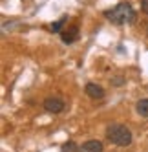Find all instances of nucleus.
<instances>
[{
	"label": "nucleus",
	"mask_w": 148,
	"mask_h": 152,
	"mask_svg": "<svg viewBox=\"0 0 148 152\" xmlns=\"http://www.w3.org/2000/svg\"><path fill=\"white\" fill-rule=\"evenodd\" d=\"M104 17H106L112 24L123 26V24H132L137 15L133 11L132 4H128V2H119L115 7L106 9V11H104Z\"/></svg>",
	"instance_id": "nucleus-1"
},
{
	"label": "nucleus",
	"mask_w": 148,
	"mask_h": 152,
	"mask_svg": "<svg viewBox=\"0 0 148 152\" xmlns=\"http://www.w3.org/2000/svg\"><path fill=\"white\" fill-rule=\"evenodd\" d=\"M106 139L110 143L117 145V147H128L132 145V132L126 125H121V123H112L106 126Z\"/></svg>",
	"instance_id": "nucleus-2"
},
{
	"label": "nucleus",
	"mask_w": 148,
	"mask_h": 152,
	"mask_svg": "<svg viewBox=\"0 0 148 152\" xmlns=\"http://www.w3.org/2000/svg\"><path fill=\"white\" fill-rule=\"evenodd\" d=\"M42 106H44V110H46V112H49V114H60V112L66 108V103L62 101L60 97L51 95V97H46V99H44Z\"/></svg>",
	"instance_id": "nucleus-3"
},
{
	"label": "nucleus",
	"mask_w": 148,
	"mask_h": 152,
	"mask_svg": "<svg viewBox=\"0 0 148 152\" xmlns=\"http://www.w3.org/2000/svg\"><path fill=\"white\" fill-rule=\"evenodd\" d=\"M60 39H62L64 44H73V42L79 39V26H70L66 29H62Z\"/></svg>",
	"instance_id": "nucleus-4"
},
{
	"label": "nucleus",
	"mask_w": 148,
	"mask_h": 152,
	"mask_svg": "<svg viewBox=\"0 0 148 152\" xmlns=\"http://www.w3.org/2000/svg\"><path fill=\"white\" fill-rule=\"evenodd\" d=\"M84 92H86V95L90 97V99H102L104 97V88L95 83H88L86 88H84Z\"/></svg>",
	"instance_id": "nucleus-5"
},
{
	"label": "nucleus",
	"mask_w": 148,
	"mask_h": 152,
	"mask_svg": "<svg viewBox=\"0 0 148 152\" xmlns=\"http://www.w3.org/2000/svg\"><path fill=\"white\" fill-rule=\"evenodd\" d=\"M102 143L97 139H90V141H84L81 145V152H102Z\"/></svg>",
	"instance_id": "nucleus-6"
},
{
	"label": "nucleus",
	"mask_w": 148,
	"mask_h": 152,
	"mask_svg": "<svg viewBox=\"0 0 148 152\" xmlns=\"http://www.w3.org/2000/svg\"><path fill=\"white\" fill-rule=\"evenodd\" d=\"M135 110H137V114H139L141 117H148V99H141V101H137Z\"/></svg>",
	"instance_id": "nucleus-7"
},
{
	"label": "nucleus",
	"mask_w": 148,
	"mask_h": 152,
	"mask_svg": "<svg viewBox=\"0 0 148 152\" xmlns=\"http://www.w3.org/2000/svg\"><path fill=\"white\" fill-rule=\"evenodd\" d=\"M62 152H81V147L75 143V141H66L64 145H62Z\"/></svg>",
	"instance_id": "nucleus-8"
},
{
	"label": "nucleus",
	"mask_w": 148,
	"mask_h": 152,
	"mask_svg": "<svg viewBox=\"0 0 148 152\" xmlns=\"http://www.w3.org/2000/svg\"><path fill=\"white\" fill-rule=\"evenodd\" d=\"M66 17H62V18H59L57 20V22L53 24V26H51V31H53V33H62V26H64L66 24Z\"/></svg>",
	"instance_id": "nucleus-9"
},
{
	"label": "nucleus",
	"mask_w": 148,
	"mask_h": 152,
	"mask_svg": "<svg viewBox=\"0 0 148 152\" xmlns=\"http://www.w3.org/2000/svg\"><path fill=\"white\" fill-rule=\"evenodd\" d=\"M141 9H143V13L148 15V0H143V2H141Z\"/></svg>",
	"instance_id": "nucleus-10"
},
{
	"label": "nucleus",
	"mask_w": 148,
	"mask_h": 152,
	"mask_svg": "<svg viewBox=\"0 0 148 152\" xmlns=\"http://www.w3.org/2000/svg\"><path fill=\"white\" fill-rule=\"evenodd\" d=\"M124 83H126V81H124L123 77H115V79H113V84H115V86H121V84H124Z\"/></svg>",
	"instance_id": "nucleus-11"
}]
</instances>
